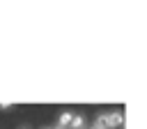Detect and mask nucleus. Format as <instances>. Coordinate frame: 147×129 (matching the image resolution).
Segmentation results:
<instances>
[{
    "label": "nucleus",
    "instance_id": "0eeeda50",
    "mask_svg": "<svg viewBox=\"0 0 147 129\" xmlns=\"http://www.w3.org/2000/svg\"><path fill=\"white\" fill-rule=\"evenodd\" d=\"M18 129H28V127H18Z\"/></svg>",
    "mask_w": 147,
    "mask_h": 129
},
{
    "label": "nucleus",
    "instance_id": "423d86ee",
    "mask_svg": "<svg viewBox=\"0 0 147 129\" xmlns=\"http://www.w3.org/2000/svg\"><path fill=\"white\" fill-rule=\"evenodd\" d=\"M51 129H62V127H51Z\"/></svg>",
    "mask_w": 147,
    "mask_h": 129
},
{
    "label": "nucleus",
    "instance_id": "20e7f679",
    "mask_svg": "<svg viewBox=\"0 0 147 129\" xmlns=\"http://www.w3.org/2000/svg\"><path fill=\"white\" fill-rule=\"evenodd\" d=\"M71 115H74V113H62V115L57 117V127L67 129V127H69V122H71Z\"/></svg>",
    "mask_w": 147,
    "mask_h": 129
},
{
    "label": "nucleus",
    "instance_id": "f257e3e1",
    "mask_svg": "<svg viewBox=\"0 0 147 129\" xmlns=\"http://www.w3.org/2000/svg\"><path fill=\"white\" fill-rule=\"evenodd\" d=\"M122 124H124V115H122L119 111L108 113V129H119Z\"/></svg>",
    "mask_w": 147,
    "mask_h": 129
},
{
    "label": "nucleus",
    "instance_id": "f03ea898",
    "mask_svg": "<svg viewBox=\"0 0 147 129\" xmlns=\"http://www.w3.org/2000/svg\"><path fill=\"white\" fill-rule=\"evenodd\" d=\"M69 127H71V129H85V117H83V115H71Z\"/></svg>",
    "mask_w": 147,
    "mask_h": 129
},
{
    "label": "nucleus",
    "instance_id": "7ed1b4c3",
    "mask_svg": "<svg viewBox=\"0 0 147 129\" xmlns=\"http://www.w3.org/2000/svg\"><path fill=\"white\" fill-rule=\"evenodd\" d=\"M94 129H108V113L96 115V120H94Z\"/></svg>",
    "mask_w": 147,
    "mask_h": 129
},
{
    "label": "nucleus",
    "instance_id": "39448f33",
    "mask_svg": "<svg viewBox=\"0 0 147 129\" xmlns=\"http://www.w3.org/2000/svg\"><path fill=\"white\" fill-rule=\"evenodd\" d=\"M0 108H2V111H9V108H11V104H0Z\"/></svg>",
    "mask_w": 147,
    "mask_h": 129
}]
</instances>
